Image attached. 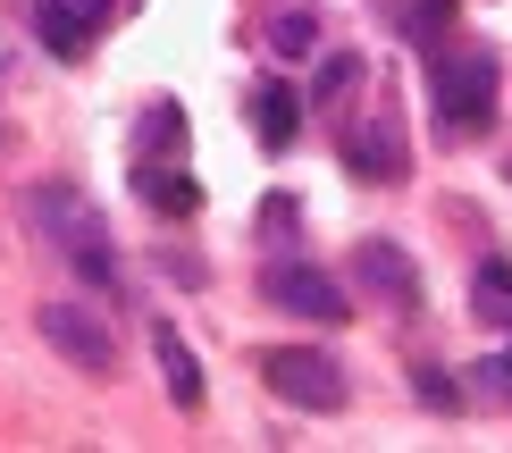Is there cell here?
I'll return each instance as SVG.
<instances>
[{"instance_id": "9", "label": "cell", "mask_w": 512, "mask_h": 453, "mask_svg": "<svg viewBox=\"0 0 512 453\" xmlns=\"http://www.w3.org/2000/svg\"><path fill=\"white\" fill-rule=\"evenodd\" d=\"M345 160H353V177H370V185L403 177V143L387 135V126H353V135H345Z\"/></svg>"}, {"instance_id": "10", "label": "cell", "mask_w": 512, "mask_h": 453, "mask_svg": "<svg viewBox=\"0 0 512 453\" xmlns=\"http://www.w3.org/2000/svg\"><path fill=\"white\" fill-rule=\"evenodd\" d=\"M252 135H261L269 151L294 143V93L286 84H261V93H252Z\"/></svg>"}, {"instance_id": "13", "label": "cell", "mask_w": 512, "mask_h": 453, "mask_svg": "<svg viewBox=\"0 0 512 453\" xmlns=\"http://www.w3.org/2000/svg\"><path fill=\"white\" fill-rule=\"evenodd\" d=\"M269 42H277V51H286V59H303L311 42H319V17H311V9H286V17H277V26H269Z\"/></svg>"}, {"instance_id": "1", "label": "cell", "mask_w": 512, "mask_h": 453, "mask_svg": "<svg viewBox=\"0 0 512 453\" xmlns=\"http://www.w3.org/2000/svg\"><path fill=\"white\" fill-rule=\"evenodd\" d=\"M429 93H437V126H445L454 143L487 135V126H496V51H479V42H462V51H437Z\"/></svg>"}, {"instance_id": "6", "label": "cell", "mask_w": 512, "mask_h": 453, "mask_svg": "<svg viewBox=\"0 0 512 453\" xmlns=\"http://www.w3.org/2000/svg\"><path fill=\"white\" fill-rule=\"evenodd\" d=\"M101 26H110V0H34V34L51 59H84Z\"/></svg>"}, {"instance_id": "3", "label": "cell", "mask_w": 512, "mask_h": 453, "mask_svg": "<svg viewBox=\"0 0 512 453\" xmlns=\"http://www.w3.org/2000/svg\"><path fill=\"white\" fill-rule=\"evenodd\" d=\"M261 386L277 403H294V412H345V370H336L328 353H311V344L261 353Z\"/></svg>"}, {"instance_id": "11", "label": "cell", "mask_w": 512, "mask_h": 453, "mask_svg": "<svg viewBox=\"0 0 512 453\" xmlns=\"http://www.w3.org/2000/svg\"><path fill=\"white\" fill-rule=\"evenodd\" d=\"M143 193H152L160 219H194V210H202V185L194 177H168V168H143Z\"/></svg>"}, {"instance_id": "12", "label": "cell", "mask_w": 512, "mask_h": 453, "mask_svg": "<svg viewBox=\"0 0 512 453\" xmlns=\"http://www.w3.org/2000/svg\"><path fill=\"white\" fill-rule=\"evenodd\" d=\"M471 302H479V319L512 328V269H504V261H479V277H471Z\"/></svg>"}, {"instance_id": "14", "label": "cell", "mask_w": 512, "mask_h": 453, "mask_svg": "<svg viewBox=\"0 0 512 453\" xmlns=\"http://www.w3.org/2000/svg\"><path fill=\"white\" fill-rule=\"evenodd\" d=\"M353 76H361V59H353V51H336V59H328V68H319V93H328V101H336V93H345V84H353Z\"/></svg>"}, {"instance_id": "5", "label": "cell", "mask_w": 512, "mask_h": 453, "mask_svg": "<svg viewBox=\"0 0 512 453\" xmlns=\"http://www.w3.org/2000/svg\"><path fill=\"white\" fill-rule=\"evenodd\" d=\"M261 294L277 302V311H294V319H345V311H353L345 286H336L328 269H303V261L269 269V277H261Z\"/></svg>"}, {"instance_id": "7", "label": "cell", "mask_w": 512, "mask_h": 453, "mask_svg": "<svg viewBox=\"0 0 512 453\" xmlns=\"http://www.w3.org/2000/svg\"><path fill=\"white\" fill-rule=\"evenodd\" d=\"M353 269H361V286H378V294L395 302V311H420V269L403 261L395 244H378V235H370V244L353 252Z\"/></svg>"}, {"instance_id": "4", "label": "cell", "mask_w": 512, "mask_h": 453, "mask_svg": "<svg viewBox=\"0 0 512 453\" xmlns=\"http://www.w3.org/2000/svg\"><path fill=\"white\" fill-rule=\"evenodd\" d=\"M34 328H42V344H51V353H68L84 378H110V370H118V336L93 319V302H42Z\"/></svg>"}, {"instance_id": "16", "label": "cell", "mask_w": 512, "mask_h": 453, "mask_svg": "<svg viewBox=\"0 0 512 453\" xmlns=\"http://www.w3.org/2000/svg\"><path fill=\"white\" fill-rule=\"evenodd\" d=\"M479 370H487V386H496V395H512V353H504V361H479Z\"/></svg>"}, {"instance_id": "15", "label": "cell", "mask_w": 512, "mask_h": 453, "mask_svg": "<svg viewBox=\"0 0 512 453\" xmlns=\"http://www.w3.org/2000/svg\"><path fill=\"white\" fill-rule=\"evenodd\" d=\"M420 395H429L437 412H454V403H462V395H454V378H445V370H420Z\"/></svg>"}, {"instance_id": "2", "label": "cell", "mask_w": 512, "mask_h": 453, "mask_svg": "<svg viewBox=\"0 0 512 453\" xmlns=\"http://www.w3.org/2000/svg\"><path fill=\"white\" fill-rule=\"evenodd\" d=\"M34 227L51 235L59 252H68V261L93 277V286H110L118 277V261H110V244H101V219H93V202H84V193H68V185H34Z\"/></svg>"}, {"instance_id": "8", "label": "cell", "mask_w": 512, "mask_h": 453, "mask_svg": "<svg viewBox=\"0 0 512 453\" xmlns=\"http://www.w3.org/2000/svg\"><path fill=\"white\" fill-rule=\"evenodd\" d=\"M152 353L168 370V403H177V412H202V361H194V344H185L177 328H152Z\"/></svg>"}]
</instances>
